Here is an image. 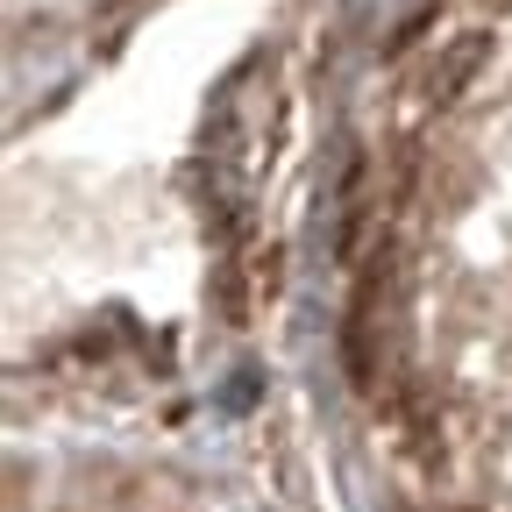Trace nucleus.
I'll use <instances>...</instances> for the list:
<instances>
[{
    "label": "nucleus",
    "instance_id": "nucleus-1",
    "mask_svg": "<svg viewBox=\"0 0 512 512\" xmlns=\"http://www.w3.org/2000/svg\"><path fill=\"white\" fill-rule=\"evenodd\" d=\"M484 57H491V29H463V36H448V43H441V57L427 64L420 93H427L434 107H456V100L470 93V79L484 72Z\"/></svg>",
    "mask_w": 512,
    "mask_h": 512
},
{
    "label": "nucleus",
    "instance_id": "nucleus-2",
    "mask_svg": "<svg viewBox=\"0 0 512 512\" xmlns=\"http://www.w3.org/2000/svg\"><path fill=\"white\" fill-rule=\"evenodd\" d=\"M214 306H221V328H249V271L242 264L214 271Z\"/></svg>",
    "mask_w": 512,
    "mask_h": 512
},
{
    "label": "nucleus",
    "instance_id": "nucleus-3",
    "mask_svg": "<svg viewBox=\"0 0 512 512\" xmlns=\"http://www.w3.org/2000/svg\"><path fill=\"white\" fill-rule=\"evenodd\" d=\"M434 22H441V0H427V8H413V15H406V22L392 29V43H384V50H392V57H406V50H413V43H420V36L434 29Z\"/></svg>",
    "mask_w": 512,
    "mask_h": 512
},
{
    "label": "nucleus",
    "instance_id": "nucleus-4",
    "mask_svg": "<svg viewBox=\"0 0 512 512\" xmlns=\"http://www.w3.org/2000/svg\"><path fill=\"white\" fill-rule=\"evenodd\" d=\"M484 8H505V0H484Z\"/></svg>",
    "mask_w": 512,
    "mask_h": 512
}]
</instances>
